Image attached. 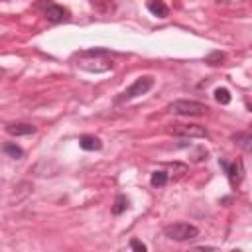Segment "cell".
<instances>
[{
	"mask_svg": "<svg viewBox=\"0 0 252 252\" xmlns=\"http://www.w3.org/2000/svg\"><path fill=\"white\" fill-rule=\"evenodd\" d=\"M39 6H41V10H43V16H45L49 22H53V24H59V22H63V20L69 18V12H67L63 6L53 4L51 0H39Z\"/></svg>",
	"mask_w": 252,
	"mask_h": 252,
	"instance_id": "cell-7",
	"label": "cell"
},
{
	"mask_svg": "<svg viewBox=\"0 0 252 252\" xmlns=\"http://www.w3.org/2000/svg\"><path fill=\"white\" fill-rule=\"evenodd\" d=\"M167 179H169L167 171L158 169V171L152 173V177H150V185H152V187H163V185L167 183Z\"/></svg>",
	"mask_w": 252,
	"mask_h": 252,
	"instance_id": "cell-14",
	"label": "cell"
},
{
	"mask_svg": "<svg viewBox=\"0 0 252 252\" xmlns=\"http://www.w3.org/2000/svg\"><path fill=\"white\" fill-rule=\"evenodd\" d=\"M146 8H148L154 16H158V18H165V16L169 14V8H167V4H165L163 0H148V2H146Z\"/></svg>",
	"mask_w": 252,
	"mask_h": 252,
	"instance_id": "cell-10",
	"label": "cell"
},
{
	"mask_svg": "<svg viewBox=\"0 0 252 252\" xmlns=\"http://www.w3.org/2000/svg\"><path fill=\"white\" fill-rule=\"evenodd\" d=\"M79 146L83 150H87V152H94V150H100L102 148V142H100V138H96L93 134H85V136L79 138Z\"/></svg>",
	"mask_w": 252,
	"mask_h": 252,
	"instance_id": "cell-9",
	"label": "cell"
},
{
	"mask_svg": "<svg viewBox=\"0 0 252 252\" xmlns=\"http://www.w3.org/2000/svg\"><path fill=\"white\" fill-rule=\"evenodd\" d=\"M207 156H209V152H207L203 146H197V148H195V154L191 156V159H193V161H203V159H207Z\"/></svg>",
	"mask_w": 252,
	"mask_h": 252,
	"instance_id": "cell-17",
	"label": "cell"
},
{
	"mask_svg": "<svg viewBox=\"0 0 252 252\" xmlns=\"http://www.w3.org/2000/svg\"><path fill=\"white\" fill-rule=\"evenodd\" d=\"M2 152H4L6 156L14 158V159H20V158H24V150H22L20 146H16L14 142H6V144L2 146Z\"/></svg>",
	"mask_w": 252,
	"mask_h": 252,
	"instance_id": "cell-13",
	"label": "cell"
},
{
	"mask_svg": "<svg viewBox=\"0 0 252 252\" xmlns=\"http://www.w3.org/2000/svg\"><path fill=\"white\" fill-rule=\"evenodd\" d=\"M232 140H234V144L240 146L244 152H250V150H252V134H250V132H236V134L232 136Z\"/></svg>",
	"mask_w": 252,
	"mask_h": 252,
	"instance_id": "cell-11",
	"label": "cell"
},
{
	"mask_svg": "<svg viewBox=\"0 0 252 252\" xmlns=\"http://www.w3.org/2000/svg\"><path fill=\"white\" fill-rule=\"evenodd\" d=\"M130 207V201H128V197L126 195H116V199H114V205H112V215H122L126 209Z\"/></svg>",
	"mask_w": 252,
	"mask_h": 252,
	"instance_id": "cell-12",
	"label": "cell"
},
{
	"mask_svg": "<svg viewBox=\"0 0 252 252\" xmlns=\"http://www.w3.org/2000/svg\"><path fill=\"white\" fill-rule=\"evenodd\" d=\"M130 248H132V250H138V252H146V250H148V246H146L144 242H140L138 238H132V240H130Z\"/></svg>",
	"mask_w": 252,
	"mask_h": 252,
	"instance_id": "cell-18",
	"label": "cell"
},
{
	"mask_svg": "<svg viewBox=\"0 0 252 252\" xmlns=\"http://www.w3.org/2000/svg\"><path fill=\"white\" fill-rule=\"evenodd\" d=\"M163 234L169 240L187 242V240H193L199 236V228L195 224H189V222H171V224L163 226Z\"/></svg>",
	"mask_w": 252,
	"mask_h": 252,
	"instance_id": "cell-2",
	"label": "cell"
},
{
	"mask_svg": "<svg viewBox=\"0 0 252 252\" xmlns=\"http://www.w3.org/2000/svg\"><path fill=\"white\" fill-rule=\"evenodd\" d=\"M152 87H154V79H152L150 75L138 77V79L118 96V102H126V100H132V98H136V96H140V94H146Z\"/></svg>",
	"mask_w": 252,
	"mask_h": 252,
	"instance_id": "cell-5",
	"label": "cell"
},
{
	"mask_svg": "<svg viewBox=\"0 0 252 252\" xmlns=\"http://www.w3.org/2000/svg\"><path fill=\"white\" fill-rule=\"evenodd\" d=\"M167 112L179 116H205L209 112V106L197 100H173L167 104Z\"/></svg>",
	"mask_w": 252,
	"mask_h": 252,
	"instance_id": "cell-3",
	"label": "cell"
},
{
	"mask_svg": "<svg viewBox=\"0 0 252 252\" xmlns=\"http://www.w3.org/2000/svg\"><path fill=\"white\" fill-rule=\"evenodd\" d=\"M165 132L177 138H207L209 132L205 126L199 124H183V122H173L165 126Z\"/></svg>",
	"mask_w": 252,
	"mask_h": 252,
	"instance_id": "cell-4",
	"label": "cell"
},
{
	"mask_svg": "<svg viewBox=\"0 0 252 252\" xmlns=\"http://www.w3.org/2000/svg\"><path fill=\"white\" fill-rule=\"evenodd\" d=\"M195 250H217L215 246H197Z\"/></svg>",
	"mask_w": 252,
	"mask_h": 252,
	"instance_id": "cell-19",
	"label": "cell"
},
{
	"mask_svg": "<svg viewBox=\"0 0 252 252\" xmlns=\"http://www.w3.org/2000/svg\"><path fill=\"white\" fill-rule=\"evenodd\" d=\"M219 163H220V167L224 169V173H226L230 185H232V187H238L240 181H242V177H244V163H242V159H234L232 163H228L226 159L220 158Z\"/></svg>",
	"mask_w": 252,
	"mask_h": 252,
	"instance_id": "cell-6",
	"label": "cell"
},
{
	"mask_svg": "<svg viewBox=\"0 0 252 252\" xmlns=\"http://www.w3.org/2000/svg\"><path fill=\"white\" fill-rule=\"evenodd\" d=\"M215 98H217V102H220V104H228V102L232 100L230 91H228V89H224V87L215 89Z\"/></svg>",
	"mask_w": 252,
	"mask_h": 252,
	"instance_id": "cell-15",
	"label": "cell"
},
{
	"mask_svg": "<svg viewBox=\"0 0 252 252\" xmlns=\"http://www.w3.org/2000/svg\"><path fill=\"white\" fill-rule=\"evenodd\" d=\"M77 65L85 71H91V73H104L106 69L102 65L112 67V61H110L106 49H87V51L79 53V63Z\"/></svg>",
	"mask_w": 252,
	"mask_h": 252,
	"instance_id": "cell-1",
	"label": "cell"
},
{
	"mask_svg": "<svg viewBox=\"0 0 252 252\" xmlns=\"http://www.w3.org/2000/svg\"><path fill=\"white\" fill-rule=\"evenodd\" d=\"M224 59H226L224 53H220V51H213V53H209V55L205 57V63H209V65H220Z\"/></svg>",
	"mask_w": 252,
	"mask_h": 252,
	"instance_id": "cell-16",
	"label": "cell"
},
{
	"mask_svg": "<svg viewBox=\"0 0 252 252\" xmlns=\"http://www.w3.org/2000/svg\"><path fill=\"white\" fill-rule=\"evenodd\" d=\"M35 126L33 124H26V122H12V124H6V132L10 136H30V134H35Z\"/></svg>",
	"mask_w": 252,
	"mask_h": 252,
	"instance_id": "cell-8",
	"label": "cell"
}]
</instances>
